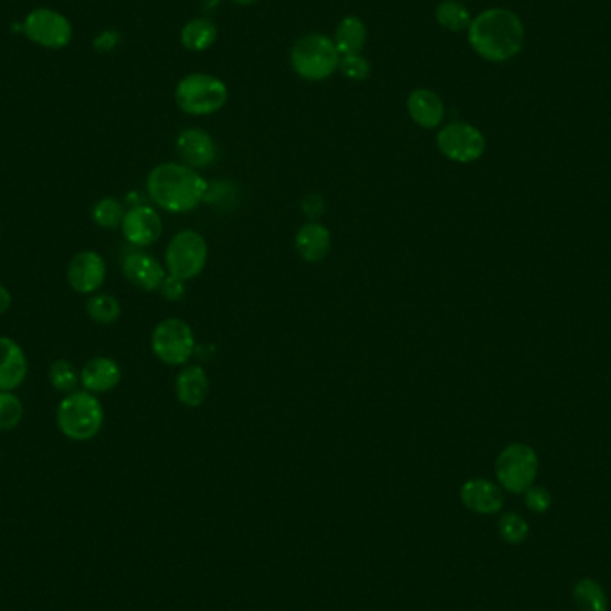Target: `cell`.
Instances as JSON below:
<instances>
[{
  "label": "cell",
  "mask_w": 611,
  "mask_h": 611,
  "mask_svg": "<svg viewBox=\"0 0 611 611\" xmlns=\"http://www.w3.org/2000/svg\"><path fill=\"white\" fill-rule=\"evenodd\" d=\"M22 31L43 49L59 51L72 42V24L65 15L49 8H38L27 15Z\"/></svg>",
  "instance_id": "cell-10"
},
{
  "label": "cell",
  "mask_w": 611,
  "mask_h": 611,
  "mask_svg": "<svg viewBox=\"0 0 611 611\" xmlns=\"http://www.w3.org/2000/svg\"><path fill=\"white\" fill-rule=\"evenodd\" d=\"M108 267L99 252L81 251L70 260L67 281L70 288L81 295L99 292L106 281Z\"/></svg>",
  "instance_id": "cell-11"
},
{
  "label": "cell",
  "mask_w": 611,
  "mask_h": 611,
  "mask_svg": "<svg viewBox=\"0 0 611 611\" xmlns=\"http://www.w3.org/2000/svg\"><path fill=\"white\" fill-rule=\"evenodd\" d=\"M29 363L24 349L9 336H0V392H13L26 381Z\"/></svg>",
  "instance_id": "cell-16"
},
{
  "label": "cell",
  "mask_w": 611,
  "mask_h": 611,
  "mask_svg": "<svg viewBox=\"0 0 611 611\" xmlns=\"http://www.w3.org/2000/svg\"><path fill=\"white\" fill-rule=\"evenodd\" d=\"M572 599L579 611H608V595L599 581L592 578L579 579L572 588Z\"/></svg>",
  "instance_id": "cell-23"
},
{
  "label": "cell",
  "mask_w": 611,
  "mask_h": 611,
  "mask_svg": "<svg viewBox=\"0 0 611 611\" xmlns=\"http://www.w3.org/2000/svg\"><path fill=\"white\" fill-rule=\"evenodd\" d=\"M324 199L320 195H310L306 197V201L302 202V211L308 215V217H319L324 213Z\"/></svg>",
  "instance_id": "cell-34"
},
{
  "label": "cell",
  "mask_w": 611,
  "mask_h": 611,
  "mask_svg": "<svg viewBox=\"0 0 611 611\" xmlns=\"http://www.w3.org/2000/svg\"><path fill=\"white\" fill-rule=\"evenodd\" d=\"M11 304H13V297H11V292H9L6 286L0 285V315L8 313L9 308H11Z\"/></svg>",
  "instance_id": "cell-35"
},
{
  "label": "cell",
  "mask_w": 611,
  "mask_h": 611,
  "mask_svg": "<svg viewBox=\"0 0 611 611\" xmlns=\"http://www.w3.org/2000/svg\"><path fill=\"white\" fill-rule=\"evenodd\" d=\"M438 151L456 163H474L486 151L485 134L467 122H451L436 134Z\"/></svg>",
  "instance_id": "cell-9"
},
{
  "label": "cell",
  "mask_w": 611,
  "mask_h": 611,
  "mask_svg": "<svg viewBox=\"0 0 611 611\" xmlns=\"http://www.w3.org/2000/svg\"><path fill=\"white\" fill-rule=\"evenodd\" d=\"M120 40H122V36H120L118 31L108 29V31H102V33L93 40V47H95V51L111 52L113 49H117L118 45H120Z\"/></svg>",
  "instance_id": "cell-33"
},
{
  "label": "cell",
  "mask_w": 611,
  "mask_h": 611,
  "mask_svg": "<svg viewBox=\"0 0 611 611\" xmlns=\"http://www.w3.org/2000/svg\"><path fill=\"white\" fill-rule=\"evenodd\" d=\"M235 4H240V6H254V4H258L261 0H233Z\"/></svg>",
  "instance_id": "cell-36"
},
{
  "label": "cell",
  "mask_w": 611,
  "mask_h": 611,
  "mask_svg": "<svg viewBox=\"0 0 611 611\" xmlns=\"http://www.w3.org/2000/svg\"><path fill=\"white\" fill-rule=\"evenodd\" d=\"M218 27L210 18H192L181 29V43L186 51L204 52L215 45Z\"/></svg>",
  "instance_id": "cell-22"
},
{
  "label": "cell",
  "mask_w": 611,
  "mask_h": 611,
  "mask_svg": "<svg viewBox=\"0 0 611 611\" xmlns=\"http://www.w3.org/2000/svg\"><path fill=\"white\" fill-rule=\"evenodd\" d=\"M120 227L124 238L134 247H149L158 242L163 233L160 213L147 204H134L131 210L126 211Z\"/></svg>",
  "instance_id": "cell-12"
},
{
  "label": "cell",
  "mask_w": 611,
  "mask_h": 611,
  "mask_svg": "<svg viewBox=\"0 0 611 611\" xmlns=\"http://www.w3.org/2000/svg\"><path fill=\"white\" fill-rule=\"evenodd\" d=\"M208 261V243L197 231H181L168 243L165 263L170 276L183 281L199 276Z\"/></svg>",
  "instance_id": "cell-8"
},
{
  "label": "cell",
  "mask_w": 611,
  "mask_h": 611,
  "mask_svg": "<svg viewBox=\"0 0 611 611\" xmlns=\"http://www.w3.org/2000/svg\"><path fill=\"white\" fill-rule=\"evenodd\" d=\"M472 51L490 63H506L519 56L526 42V29L517 13L490 8L472 18L467 29Z\"/></svg>",
  "instance_id": "cell-1"
},
{
  "label": "cell",
  "mask_w": 611,
  "mask_h": 611,
  "mask_svg": "<svg viewBox=\"0 0 611 611\" xmlns=\"http://www.w3.org/2000/svg\"><path fill=\"white\" fill-rule=\"evenodd\" d=\"M524 503L528 506L529 511L542 515V513L551 510L553 495L544 486L533 485L524 492Z\"/></svg>",
  "instance_id": "cell-31"
},
{
  "label": "cell",
  "mask_w": 611,
  "mask_h": 611,
  "mask_svg": "<svg viewBox=\"0 0 611 611\" xmlns=\"http://www.w3.org/2000/svg\"><path fill=\"white\" fill-rule=\"evenodd\" d=\"M49 381L58 394L68 395L76 392L81 377L70 361L56 360L49 369Z\"/></svg>",
  "instance_id": "cell-27"
},
{
  "label": "cell",
  "mask_w": 611,
  "mask_h": 611,
  "mask_svg": "<svg viewBox=\"0 0 611 611\" xmlns=\"http://www.w3.org/2000/svg\"><path fill=\"white\" fill-rule=\"evenodd\" d=\"M438 26L449 33H463L470 27V11L460 0H442L435 9Z\"/></svg>",
  "instance_id": "cell-24"
},
{
  "label": "cell",
  "mask_w": 611,
  "mask_h": 611,
  "mask_svg": "<svg viewBox=\"0 0 611 611\" xmlns=\"http://www.w3.org/2000/svg\"><path fill=\"white\" fill-rule=\"evenodd\" d=\"M124 217H126L124 204L113 197H104L93 204V222L102 229H115V227L122 226Z\"/></svg>",
  "instance_id": "cell-26"
},
{
  "label": "cell",
  "mask_w": 611,
  "mask_h": 611,
  "mask_svg": "<svg viewBox=\"0 0 611 611\" xmlns=\"http://www.w3.org/2000/svg\"><path fill=\"white\" fill-rule=\"evenodd\" d=\"M370 70L369 59L363 58L361 54L342 56L338 65V72L351 81H365L370 76Z\"/></svg>",
  "instance_id": "cell-30"
},
{
  "label": "cell",
  "mask_w": 611,
  "mask_h": 611,
  "mask_svg": "<svg viewBox=\"0 0 611 611\" xmlns=\"http://www.w3.org/2000/svg\"><path fill=\"white\" fill-rule=\"evenodd\" d=\"M210 392V379L206 370L199 365L186 367L176 381V394L179 402H183L188 408H197L206 401Z\"/></svg>",
  "instance_id": "cell-20"
},
{
  "label": "cell",
  "mask_w": 611,
  "mask_h": 611,
  "mask_svg": "<svg viewBox=\"0 0 611 611\" xmlns=\"http://www.w3.org/2000/svg\"><path fill=\"white\" fill-rule=\"evenodd\" d=\"M229 90L220 77L193 72L176 86V104L192 117L213 115L226 106Z\"/></svg>",
  "instance_id": "cell-5"
},
{
  "label": "cell",
  "mask_w": 611,
  "mask_h": 611,
  "mask_svg": "<svg viewBox=\"0 0 611 611\" xmlns=\"http://www.w3.org/2000/svg\"><path fill=\"white\" fill-rule=\"evenodd\" d=\"M152 351L165 365H185L195 352L192 327L181 319L161 320L151 336Z\"/></svg>",
  "instance_id": "cell-7"
},
{
  "label": "cell",
  "mask_w": 611,
  "mask_h": 611,
  "mask_svg": "<svg viewBox=\"0 0 611 611\" xmlns=\"http://www.w3.org/2000/svg\"><path fill=\"white\" fill-rule=\"evenodd\" d=\"M83 390L93 395L108 394L117 388L122 379V370L117 361L108 356H97L84 363L83 370L79 372Z\"/></svg>",
  "instance_id": "cell-17"
},
{
  "label": "cell",
  "mask_w": 611,
  "mask_h": 611,
  "mask_svg": "<svg viewBox=\"0 0 611 611\" xmlns=\"http://www.w3.org/2000/svg\"><path fill=\"white\" fill-rule=\"evenodd\" d=\"M86 313L93 322L102 324V326H111L120 319L122 306H120L117 297H113L109 293L97 292L90 295V299L86 301Z\"/></svg>",
  "instance_id": "cell-25"
},
{
  "label": "cell",
  "mask_w": 611,
  "mask_h": 611,
  "mask_svg": "<svg viewBox=\"0 0 611 611\" xmlns=\"http://www.w3.org/2000/svg\"><path fill=\"white\" fill-rule=\"evenodd\" d=\"M177 152L181 160L185 161L188 167L204 168L210 167L213 161L217 160V147L211 138L210 133L204 129L190 127L177 134Z\"/></svg>",
  "instance_id": "cell-15"
},
{
  "label": "cell",
  "mask_w": 611,
  "mask_h": 611,
  "mask_svg": "<svg viewBox=\"0 0 611 611\" xmlns=\"http://www.w3.org/2000/svg\"><path fill=\"white\" fill-rule=\"evenodd\" d=\"M0 226H2V224H0Z\"/></svg>",
  "instance_id": "cell-37"
},
{
  "label": "cell",
  "mask_w": 611,
  "mask_h": 611,
  "mask_svg": "<svg viewBox=\"0 0 611 611\" xmlns=\"http://www.w3.org/2000/svg\"><path fill=\"white\" fill-rule=\"evenodd\" d=\"M497 528H499V535L506 544H524L529 535L528 520L524 519L519 513H515V511L503 513L501 519L497 522Z\"/></svg>",
  "instance_id": "cell-28"
},
{
  "label": "cell",
  "mask_w": 611,
  "mask_h": 611,
  "mask_svg": "<svg viewBox=\"0 0 611 611\" xmlns=\"http://www.w3.org/2000/svg\"><path fill=\"white\" fill-rule=\"evenodd\" d=\"M406 109L411 120L424 129H435L444 122V101L438 93L429 88L413 90L406 99Z\"/></svg>",
  "instance_id": "cell-18"
},
{
  "label": "cell",
  "mask_w": 611,
  "mask_h": 611,
  "mask_svg": "<svg viewBox=\"0 0 611 611\" xmlns=\"http://www.w3.org/2000/svg\"><path fill=\"white\" fill-rule=\"evenodd\" d=\"M295 249L302 260L308 263H319L331 251V233L327 227L317 222H310L299 229L295 236Z\"/></svg>",
  "instance_id": "cell-19"
},
{
  "label": "cell",
  "mask_w": 611,
  "mask_h": 611,
  "mask_svg": "<svg viewBox=\"0 0 611 611\" xmlns=\"http://www.w3.org/2000/svg\"><path fill=\"white\" fill-rule=\"evenodd\" d=\"M147 192L163 210L188 213L204 201L208 183L188 165L163 163L152 168L147 177Z\"/></svg>",
  "instance_id": "cell-2"
},
{
  "label": "cell",
  "mask_w": 611,
  "mask_h": 611,
  "mask_svg": "<svg viewBox=\"0 0 611 611\" xmlns=\"http://www.w3.org/2000/svg\"><path fill=\"white\" fill-rule=\"evenodd\" d=\"M340 59L342 56L336 49L333 38L326 34H304L293 43L290 51L293 72L311 83L326 81L338 72Z\"/></svg>",
  "instance_id": "cell-4"
},
{
  "label": "cell",
  "mask_w": 611,
  "mask_h": 611,
  "mask_svg": "<svg viewBox=\"0 0 611 611\" xmlns=\"http://www.w3.org/2000/svg\"><path fill=\"white\" fill-rule=\"evenodd\" d=\"M122 272L131 285L140 288L143 292H156L160 290L165 281V268L160 261L154 260L145 252H129L122 261Z\"/></svg>",
  "instance_id": "cell-14"
},
{
  "label": "cell",
  "mask_w": 611,
  "mask_h": 611,
  "mask_svg": "<svg viewBox=\"0 0 611 611\" xmlns=\"http://www.w3.org/2000/svg\"><path fill=\"white\" fill-rule=\"evenodd\" d=\"M460 499L467 510L478 515H495L504 506L503 488L490 479H469L460 488Z\"/></svg>",
  "instance_id": "cell-13"
},
{
  "label": "cell",
  "mask_w": 611,
  "mask_h": 611,
  "mask_svg": "<svg viewBox=\"0 0 611 611\" xmlns=\"http://www.w3.org/2000/svg\"><path fill=\"white\" fill-rule=\"evenodd\" d=\"M160 290L161 295H163L167 301H179V299H183V295H185L186 292L185 281L179 279V277L170 276V274H168Z\"/></svg>",
  "instance_id": "cell-32"
},
{
  "label": "cell",
  "mask_w": 611,
  "mask_h": 611,
  "mask_svg": "<svg viewBox=\"0 0 611 611\" xmlns=\"http://www.w3.org/2000/svg\"><path fill=\"white\" fill-rule=\"evenodd\" d=\"M333 42L340 56L361 54L367 43V27L363 24V20L356 15H347L342 18L336 26Z\"/></svg>",
  "instance_id": "cell-21"
},
{
  "label": "cell",
  "mask_w": 611,
  "mask_h": 611,
  "mask_svg": "<svg viewBox=\"0 0 611 611\" xmlns=\"http://www.w3.org/2000/svg\"><path fill=\"white\" fill-rule=\"evenodd\" d=\"M56 424L61 435L67 436L68 440H93L104 426V410L99 397L86 390L63 395L56 411Z\"/></svg>",
  "instance_id": "cell-3"
},
{
  "label": "cell",
  "mask_w": 611,
  "mask_h": 611,
  "mask_svg": "<svg viewBox=\"0 0 611 611\" xmlns=\"http://www.w3.org/2000/svg\"><path fill=\"white\" fill-rule=\"evenodd\" d=\"M24 419V404L13 392H0V431H11Z\"/></svg>",
  "instance_id": "cell-29"
},
{
  "label": "cell",
  "mask_w": 611,
  "mask_h": 611,
  "mask_svg": "<svg viewBox=\"0 0 611 611\" xmlns=\"http://www.w3.org/2000/svg\"><path fill=\"white\" fill-rule=\"evenodd\" d=\"M540 461L535 449L528 444L504 447L495 461V476L499 486L510 494H524L535 485Z\"/></svg>",
  "instance_id": "cell-6"
}]
</instances>
